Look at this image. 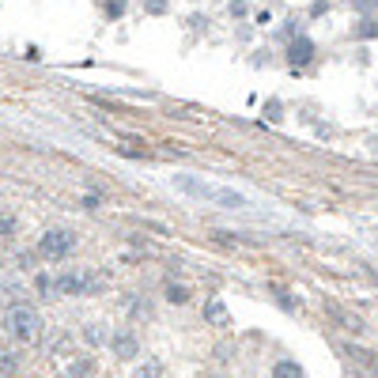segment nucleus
<instances>
[{
  "label": "nucleus",
  "mask_w": 378,
  "mask_h": 378,
  "mask_svg": "<svg viewBox=\"0 0 378 378\" xmlns=\"http://www.w3.org/2000/svg\"><path fill=\"white\" fill-rule=\"evenodd\" d=\"M352 8H356V12H363L367 19H371V12L378 8V0H352Z\"/></svg>",
  "instance_id": "nucleus-14"
},
{
  "label": "nucleus",
  "mask_w": 378,
  "mask_h": 378,
  "mask_svg": "<svg viewBox=\"0 0 378 378\" xmlns=\"http://www.w3.org/2000/svg\"><path fill=\"white\" fill-rule=\"evenodd\" d=\"M272 378H303V367H299L295 359H280V363L272 367Z\"/></svg>",
  "instance_id": "nucleus-9"
},
{
  "label": "nucleus",
  "mask_w": 378,
  "mask_h": 378,
  "mask_svg": "<svg viewBox=\"0 0 378 378\" xmlns=\"http://www.w3.org/2000/svg\"><path fill=\"white\" fill-rule=\"evenodd\" d=\"M102 288V280L99 277H91V272H61V277H42L38 280V291L46 299H54V295H94V291Z\"/></svg>",
  "instance_id": "nucleus-2"
},
{
  "label": "nucleus",
  "mask_w": 378,
  "mask_h": 378,
  "mask_svg": "<svg viewBox=\"0 0 378 378\" xmlns=\"http://www.w3.org/2000/svg\"><path fill=\"white\" fill-rule=\"evenodd\" d=\"M15 367H19V359L12 352H0V371H15Z\"/></svg>",
  "instance_id": "nucleus-15"
},
{
  "label": "nucleus",
  "mask_w": 378,
  "mask_h": 378,
  "mask_svg": "<svg viewBox=\"0 0 378 378\" xmlns=\"http://www.w3.org/2000/svg\"><path fill=\"white\" fill-rule=\"evenodd\" d=\"M329 318H333V322H340V329H348V333H363V329H367L363 318H359V314H348V311H340V306H329Z\"/></svg>",
  "instance_id": "nucleus-8"
},
{
  "label": "nucleus",
  "mask_w": 378,
  "mask_h": 378,
  "mask_svg": "<svg viewBox=\"0 0 378 378\" xmlns=\"http://www.w3.org/2000/svg\"><path fill=\"white\" fill-rule=\"evenodd\" d=\"M144 8H148L151 15H163V12H167V0H148Z\"/></svg>",
  "instance_id": "nucleus-17"
},
{
  "label": "nucleus",
  "mask_w": 378,
  "mask_h": 378,
  "mask_svg": "<svg viewBox=\"0 0 378 378\" xmlns=\"http://www.w3.org/2000/svg\"><path fill=\"white\" fill-rule=\"evenodd\" d=\"M106 15L110 19H122L125 15V0H106Z\"/></svg>",
  "instance_id": "nucleus-13"
},
{
  "label": "nucleus",
  "mask_w": 378,
  "mask_h": 378,
  "mask_svg": "<svg viewBox=\"0 0 378 378\" xmlns=\"http://www.w3.org/2000/svg\"><path fill=\"white\" fill-rule=\"evenodd\" d=\"M265 117H269V122H280V117H284L280 99H269V102H265Z\"/></svg>",
  "instance_id": "nucleus-12"
},
{
  "label": "nucleus",
  "mask_w": 378,
  "mask_h": 378,
  "mask_svg": "<svg viewBox=\"0 0 378 378\" xmlns=\"http://www.w3.org/2000/svg\"><path fill=\"white\" fill-rule=\"evenodd\" d=\"M288 61L295 65V68H303V65H311V61H314V42L306 38V34H295V38H291V46H288Z\"/></svg>",
  "instance_id": "nucleus-5"
},
{
  "label": "nucleus",
  "mask_w": 378,
  "mask_h": 378,
  "mask_svg": "<svg viewBox=\"0 0 378 378\" xmlns=\"http://www.w3.org/2000/svg\"><path fill=\"white\" fill-rule=\"evenodd\" d=\"M4 329L12 340H19V345H34V340L42 337V314L34 311V306H12V311L4 314Z\"/></svg>",
  "instance_id": "nucleus-3"
},
{
  "label": "nucleus",
  "mask_w": 378,
  "mask_h": 378,
  "mask_svg": "<svg viewBox=\"0 0 378 378\" xmlns=\"http://www.w3.org/2000/svg\"><path fill=\"white\" fill-rule=\"evenodd\" d=\"M167 303H189V288H182V284H167Z\"/></svg>",
  "instance_id": "nucleus-11"
},
{
  "label": "nucleus",
  "mask_w": 378,
  "mask_h": 378,
  "mask_svg": "<svg viewBox=\"0 0 378 378\" xmlns=\"http://www.w3.org/2000/svg\"><path fill=\"white\" fill-rule=\"evenodd\" d=\"M15 231V220L12 216H0V238H8Z\"/></svg>",
  "instance_id": "nucleus-16"
},
{
  "label": "nucleus",
  "mask_w": 378,
  "mask_h": 378,
  "mask_svg": "<svg viewBox=\"0 0 378 378\" xmlns=\"http://www.w3.org/2000/svg\"><path fill=\"white\" fill-rule=\"evenodd\" d=\"M110 348H114V356H117V359H133V356H140V345H136V337H133L129 329L114 333V337H110Z\"/></svg>",
  "instance_id": "nucleus-6"
},
{
  "label": "nucleus",
  "mask_w": 378,
  "mask_h": 378,
  "mask_svg": "<svg viewBox=\"0 0 378 378\" xmlns=\"http://www.w3.org/2000/svg\"><path fill=\"white\" fill-rule=\"evenodd\" d=\"M170 182H174V189H182L186 197H193V201L220 204V208H250V197L238 193V189H231V186L204 182V178H197V174H174Z\"/></svg>",
  "instance_id": "nucleus-1"
},
{
  "label": "nucleus",
  "mask_w": 378,
  "mask_h": 378,
  "mask_svg": "<svg viewBox=\"0 0 378 378\" xmlns=\"http://www.w3.org/2000/svg\"><path fill=\"white\" fill-rule=\"evenodd\" d=\"M72 246H76V235L72 231H46L42 235V243H38V254L46 257V261H61V257H68L72 254Z\"/></svg>",
  "instance_id": "nucleus-4"
},
{
  "label": "nucleus",
  "mask_w": 378,
  "mask_h": 378,
  "mask_svg": "<svg viewBox=\"0 0 378 378\" xmlns=\"http://www.w3.org/2000/svg\"><path fill=\"white\" fill-rule=\"evenodd\" d=\"M204 322L216 325V329H227L231 325V311L223 306V299H208V303H204Z\"/></svg>",
  "instance_id": "nucleus-7"
},
{
  "label": "nucleus",
  "mask_w": 378,
  "mask_h": 378,
  "mask_svg": "<svg viewBox=\"0 0 378 378\" xmlns=\"http://www.w3.org/2000/svg\"><path fill=\"white\" fill-rule=\"evenodd\" d=\"M231 15H235V19H243V15H246V4H243V0H231Z\"/></svg>",
  "instance_id": "nucleus-18"
},
{
  "label": "nucleus",
  "mask_w": 378,
  "mask_h": 378,
  "mask_svg": "<svg viewBox=\"0 0 378 378\" xmlns=\"http://www.w3.org/2000/svg\"><path fill=\"white\" fill-rule=\"evenodd\" d=\"M352 34H356V38H367V42H371V38H378V19H359V23H356V31H352Z\"/></svg>",
  "instance_id": "nucleus-10"
}]
</instances>
